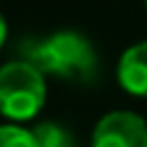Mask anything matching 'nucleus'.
<instances>
[{
    "label": "nucleus",
    "mask_w": 147,
    "mask_h": 147,
    "mask_svg": "<svg viewBox=\"0 0 147 147\" xmlns=\"http://www.w3.org/2000/svg\"><path fill=\"white\" fill-rule=\"evenodd\" d=\"M23 52V59L44 75H59L67 80H90L96 75V52L90 41L75 31H57L47 39L28 41Z\"/></svg>",
    "instance_id": "f257e3e1"
},
{
    "label": "nucleus",
    "mask_w": 147,
    "mask_h": 147,
    "mask_svg": "<svg viewBox=\"0 0 147 147\" xmlns=\"http://www.w3.org/2000/svg\"><path fill=\"white\" fill-rule=\"evenodd\" d=\"M47 98L44 72L26 59L5 62L0 70V109L10 121L34 119Z\"/></svg>",
    "instance_id": "f03ea898"
},
{
    "label": "nucleus",
    "mask_w": 147,
    "mask_h": 147,
    "mask_svg": "<svg viewBox=\"0 0 147 147\" xmlns=\"http://www.w3.org/2000/svg\"><path fill=\"white\" fill-rule=\"evenodd\" d=\"M90 147H147V124L134 111H111L96 129Z\"/></svg>",
    "instance_id": "7ed1b4c3"
},
{
    "label": "nucleus",
    "mask_w": 147,
    "mask_h": 147,
    "mask_svg": "<svg viewBox=\"0 0 147 147\" xmlns=\"http://www.w3.org/2000/svg\"><path fill=\"white\" fill-rule=\"evenodd\" d=\"M119 85L132 96H147V41L129 47L116 67Z\"/></svg>",
    "instance_id": "20e7f679"
},
{
    "label": "nucleus",
    "mask_w": 147,
    "mask_h": 147,
    "mask_svg": "<svg viewBox=\"0 0 147 147\" xmlns=\"http://www.w3.org/2000/svg\"><path fill=\"white\" fill-rule=\"evenodd\" d=\"M31 132H34L39 147H75V140H72L70 129H65V127H59L54 121H41Z\"/></svg>",
    "instance_id": "39448f33"
},
{
    "label": "nucleus",
    "mask_w": 147,
    "mask_h": 147,
    "mask_svg": "<svg viewBox=\"0 0 147 147\" xmlns=\"http://www.w3.org/2000/svg\"><path fill=\"white\" fill-rule=\"evenodd\" d=\"M0 147H39V142H36L31 129H23L18 124H3Z\"/></svg>",
    "instance_id": "423d86ee"
},
{
    "label": "nucleus",
    "mask_w": 147,
    "mask_h": 147,
    "mask_svg": "<svg viewBox=\"0 0 147 147\" xmlns=\"http://www.w3.org/2000/svg\"><path fill=\"white\" fill-rule=\"evenodd\" d=\"M145 5H147V0H145Z\"/></svg>",
    "instance_id": "0eeeda50"
}]
</instances>
